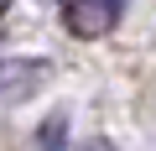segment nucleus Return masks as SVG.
<instances>
[{
	"label": "nucleus",
	"mask_w": 156,
	"mask_h": 151,
	"mask_svg": "<svg viewBox=\"0 0 156 151\" xmlns=\"http://www.w3.org/2000/svg\"><path fill=\"white\" fill-rule=\"evenodd\" d=\"M47 63L42 57H0V104H21L47 84Z\"/></svg>",
	"instance_id": "1"
},
{
	"label": "nucleus",
	"mask_w": 156,
	"mask_h": 151,
	"mask_svg": "<svg viewBox=\"0 0 156 151\" xmlns=\"http://www.w3.org/2000/svg\"><path fill=\"white\" fill-rule=\"evenodd\" d=\"M125 11V0H62V21L73 37H104Z\"/></svg>",
	"instance_id": "2"
},
{
	"label": "nucleus",
	"mask_w": 156,
	"mask_h": 151,
	"mask_svg": "<svg viewBox=\"0 0 156 151\" xmlns=\"http://www.w3.org/2000/svg\"><path fill=\"white\" fill-rule=\"evenodd\" d=\"M62 141H68V110H57L37 125V151H62Z\"/></svg>",
	"instance_id": "3"
},
{
	"label": "nucleus",
	"mask_w": 156,
	"mask_h": 151,
	"mask_svg": "<svg viewBox=\"0 0 156 151\" xmlns=\"http://www.w3.org/2000/svg\"><path fill=\"white\" fill-rule=\"evenodd\" d=\"M73 151H115L109 141H83V146H73Z\"/></svg>",
	"instance_id": "4"
}]
</instances>
